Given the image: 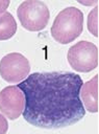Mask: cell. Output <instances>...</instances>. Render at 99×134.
I'll return each mask as SVG.
<instances>
[{"mask_svg":"<svg viewBox=\"0 0 99 134\" xmlns=\"http://www.w3.org/2000/svg\"><path fill=\"white\" fill-rule=\"evenodd\" d=\"M82 79L69 71L33 72L18 84L24 94L22 115L31 126L60 129L85 115L79 91Z\"/></svg>","mask_w":99,"mask_h":134,"instance_id":"cell-1","label":"cell"},{"mask_svg":"<svg viewBox=\"0 0 99 134\" xmlns=\"http://www.w3.org/2000/svg\"><path fill=\"white\" fill-rule=\"evenodd\" d=\"M83 29V14L74 6L66 7L57 14L51 26L52 38L60 43L68 44L80 36Z\"/></svg>","mask_w":99,"mask_h":134,"instance_id":"cell-2","label":"cell"},{"mask_svg":"<svg viewBox=\"0 0 99 134\" xmlns=\"http://www.w3.org/2000/svg\"><path fill=\"white\" fill-rule=\"evenodd\" d=\"M17 15L21 25L29 31L44 29L50 18L47 5L40 0H25L19 5Z\"/></svg>","mask_w":99,"mask_h":134,"instance_id":"cell-3","label":"cell"},{"mask_svg":"<svg viewBox=\"0 0 99 134\" xmlns=\"http://www.w3.org/2000/svg\"><path fill=\"white\" fill-rule=\"evenodd\" d=\"M67 59L74 70L90 72L98 66V48L92 42L80 41L69 48Z\"/></svg>","mask_w":99,"mask_h":134,"instance_id":"cell-4","label":"cell"},{"mask_svg":"<svg viewBox=\"0 0 99 134\" xmlns=\"http://www.w3.org/2000/svg\"><path fill=\"white\" fill-rule=\"evenodd\" d=\"M30 71L29 61L19 52L4 55L0 61V75L8 83H20Z\"/></svg>","mask_w":99,"mask_h":134,"instance_id":"cell-5","label":"cell"},{"mask_svg":"<svg viewBox=\"0 0 99 134\" xmlns=\"http://www.w3.org/2000/svg\"><path fill=\"white\" fill-rule=\"evenodd\" d=\"M24 94L18 86H7L0 92V111L7 118L17 119L24 110Z\"/></svg>","mask_w":99,"mask_h":134,"instance_id":"cell-6","label":"cell"},{"mask_svg":"<svg viewBox=\"0 0 99 134\" xmlns=\"http://www.w3.org/2000/svg\"><path fill=\"white\" fill-rule=\"evenodd\" d=\"M98 74L86 83H82L79 91L81 103L89 112H98Z\"/></svg>","mask_w":99,"mask_h":134,"instance_id":"cell-7","label":"cell"},{"mask_svg":"<svg viewBox=\"0 0 99 134\" xmlns=\"http://www.w3.org/2000/svg\"><path fill=\"white\" fill-rule=\"evenodd\" d=\"M17 31V22L8 12L0 14V41L8 40Z\"/></svg>","mask_w":99,"mask_h":134,"instance_id":"cell-8","label":"cell"},{"mask_svg":"<svg viewBox=\"0 0 99 134\" xmlns=\"http://www.w3.org/2000/svg\"><path fill=\"white\" fill-rule=\"evenodd\" d=\"M88 29L92 35L98 37V6H95L88 17Z\"/></svg>","mask_w":99,"mask_h":134,"instance_id":"cell-9","label":"cell"},{"mask_svg":"<svg viewBox=\"0 0 99 134\" xmlns=\"http://www.w3.org/2000/svg\"><path fill=\"white\" fill-rule=\"evenodd\" d=\"M8 130V122H7V119L2 115L0 114V134H5Z\"/></svg>","mask_w":99,"mask_h":134,"instance_id":"cell-10","label":"cell"},{"mask_svg":"<svg viewBox=\"0 0 99 134\" xmlns=\"http://www.w3.org/2000/svg\"><path fill=\"white\" fill-rule=\"evenodd\" d=\"M76 1L84 6H93L98 3V0H76Z\"/></svg>","mask_w":99,"mask_h":134,"instance_id":"cell-11","label":"cell"},{"mask_svg":"<svg viewBox=\"0 0 99 134\" xmlns=\"http://www.w3.org/2000/svg\"><path fill=\"white\" fill-rule=\"evenodd\" d=\"M10 0H0V14L4 13L6 8L9 6Z\"/></svg>","mask_w":99,"mask_h":134,"instance_id":"cell-12","label":"cell"}]
</instances>
